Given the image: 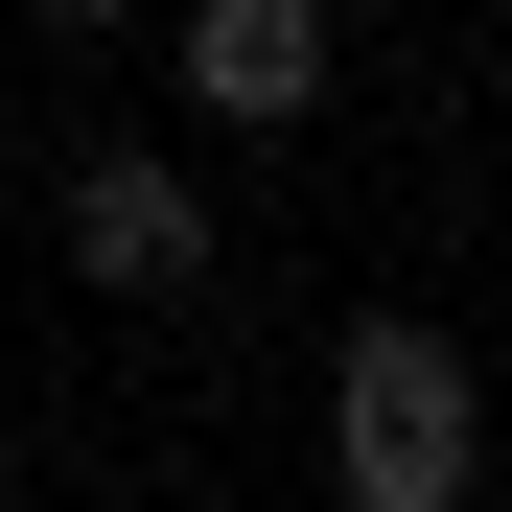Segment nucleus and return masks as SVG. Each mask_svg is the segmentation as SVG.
I'll use <instances>...</instances> for the list:
<instances>
[{"label": "nucleus", "instance_id": "2", "mask_svg": "<svg viewBox=\"0 0 512 512\" xmlns=\"http://www.w3.org/2000/svg\"><path fill=\"white\" fill-rule=\"evenodd\" d=\"M70 280H94V303H187L210 280V187H187V163H140V140H94V163H70Z\"/></svg>", "mask_w": 512, "mask_h": 512}, {"label": "nucleus", "instance_id": "4", "mask_svg": "<svg viewBox=\"0 0 512 512\" xmlns=\"http://www.w3.org/2000/svg\"><path fill=\"white\" fill-rule=\"evenodd\" d=\"M24 24H47V47H94V24H117V0H24Z\"/></svg>", "mask_w": 512, "mask_h": 512}, {"label": "nucleus", "instance_id": "1", "mask_svg": "<svg viewBox=\"0 0 512 512\" xmlns=\"http://www.w3.org/2000/svg\"><path fill=\"white\" fill-rule=\"evenodd\" d=\"M466 466H489V350L419 326V303H373L326 350V489L350 512H466Z\"/></svg>", "mask_w": 512, "mask_h": 512}, {"label": "nucleus", "instance_id": "3", "mask_svg": "<svg viewBox=\"0 0 512 512\" xmlns=\"http://www.w3.org/2000/svg\"><path fill=\"white\" fill-rule=\"evenodd\" d=\"M326 70H350L326 0H187V117H210V140H303Z\"/></svg>", "mask_w": 512, "mask_h": 512}]
</instances>
